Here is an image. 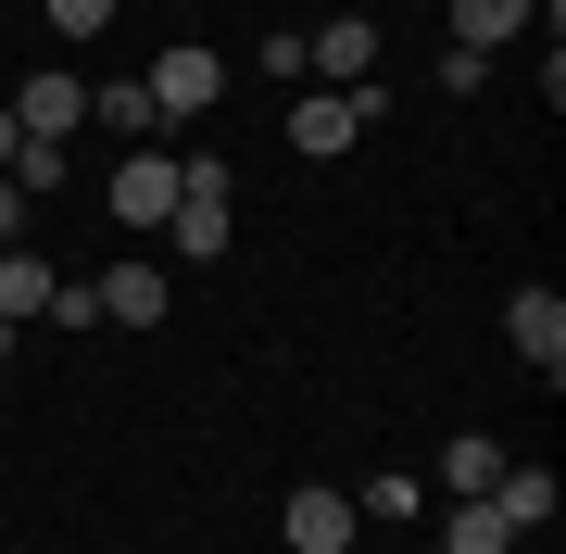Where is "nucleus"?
Here are the masks:
<instances>
[{
    "mask_svg": "<svg viewBox=\"0 0 566 554\" xmlns=\"http://www.w3.org/2000/svg\"><path fill=\"white\" fill-rule=\"evenodd\" d=\"M240 165L227 151H177V215H164V240H177V265H227V240H240Z\"/></svg>",
    "mask_w": 566,
    "mask_h": 554,
    "instance_id": "nucleus-1",
    "label": "nucleus"
},
{
    "mask_svg": "<svg viewBox=\"0 0 566 554\" xmlns=\"http://www.w3.org/2000/svg\"><path fill=\"white\" fill-rule=\"evenodd\" d=\"M102 202H114V227H126V240H151V227L177 215V151L126 139V151H114V177H102Z\"/></svg>",
    "mask_w": 566,
    "mask_h": 554,
    "instance_id": "nucleus-2",
    "label": "nucleus"
},
{
    "mask_svg": "<svg viewBox=\"0 0 566 554\" xmlns=\"http://www.w3.org/2000/svg\"><path fill=\"white\" fill-rule=\"evenodd\" d=\"M365 126H378V88H303V102H290V151L327 165V151H353Z\"/></svg>",
    "mask_w": 566,
    "mask_h": 554,
    "instance_id": "nucleus-3",
    "label": "nucleus"
},
{
    "mask_svg": "<svg viewBox=\"0 0 566 554\" xmlns=\"http://www.w3.org/2000/svg\"><path fill=\"white\" fill-rule=\"evenodd\" d=\"M214 102H227V51L177 39V51L151 63V114H164V126H189V114H214Z\"/></svg>",
    "mask_w": 566,
    "mask_h": 554,
    "instance_id": "nucleus-4",
    "label": "nucleus"
},
{
    "mask_svg": "<svg viewBox=\"0 0 566 554\" xmlns=\"http://www.w3.org/2000/svg\"><path fill=\"white\" fill-rule=\"evenodd\" d=\"M353 516H365V504L340 492V479H303L277 530H290V554H353Z\"/></svg>",
    "mask_w": 566,
    "mask_h": 554,
    "instance_id": "nucleus-5",
    "label": "nucleus"
},
{
    "mask_svg": "<svg viewBox=\"0 0 566 554\" xmlns=\"http://www.w3.org/2000/svg\"><path fill=\"white\" fill-rule=\"evenodd\" d=\"M88 290H102V328H151V315L177 303V278H164L151 252H126V265H114V278H88Z\"/></svg>",
    "mask_w": 566,
    "mask_h": 554,
    "instance_id": "nucleus-6",
    "label": "nucleus"
},
{
    "mask_svg": "<svg viewBox=\"0 0 566 554\" xmlns=\"http://www.w3.org/2000/svg\"><path fill=\"white\" fill-rule=\"evenodd\" d=\"M504 341H516V353H528V366H542V378H566V303H554L542 278H528L516 303H504Z\"/></svg>",
    "mask_w": 566,
    "mask_h": 554,
    "instance_id": "nucleus-7",
    "label": "nucleus"
},
{
    "mask_svg": "<svg viewBox=\"0 0 566 554\" xmlns=\"http://www.w3.org/2000/svg\"><path fill=\"white\" fill-rule=\"evenodd\" d=\"M365 63H378V13H327L303 39V76H365Z\"/></svg>",
    "mask_w": 566,
    "mask_h": 554,
    "instance_id": "nucleus-8",
    "label": "nucleus"
},
{
    "mask_svg": "<svg viewBox=\"0 0 566 554\" xmlns=\"http://www.w3.org/2000/svg\"><path fill=\"white\" fill-rule=\"evenodd\" d=\"M13 126H25V139H76V126H88V76H39V88H25V102H13Z\"/></svg>",
    "mask_w": 566,
    "mask_h": 554,
    "instance_id": "nucleus-9",
    "label": "nucleus"
},
{
    "mask_svg": "<svg viewBox=\"0 0 566 554\" xmlns=\"http://www.w3.org/2000/svg\"><path fill=\"white\" fill-rule=\"evenodd\" d=\"M491 479H504V441H491V429H453V441H441V504L491 492Z\"/></svg>",
    "mask_w": 566,
    "mask_h": 554,
    "instance_id": "nucleus-10",
    "label": "nucleus"
},
{
    "mask_svg": "<svg viewBox=\"0 0 566 554\" xmlns=\"http://www.w3.org/2000/svg\"><path fill=\"white\" fill-rule=\"evenodd\" d=\"M491 516H504L516 542H528V530H554V467H504V479H491Z\"/></svg>",
    "mask_w": 566,
    "mask_h": 554,
    "instance_id": "nucleus-11",
    "label": "nucleus"
},
{
    "mask_svg": "<svg viewBox=\"0 0 566 554\" xmlns=\"http://www.w3.org/2000/svg\"><path fill=\"white\" fill-rule=\"evenodd\" d=\"M88 126H114V139H151V76H102V88H88Z\"/></svg>",
    "mask_w": 566,
    "mask_h": 554,
    "instance_id": "nucleus-12",
    "label": "nucleus"
},
{
    "mask_svg": "<svg viewBox=\"0 0 566 554\" xmlns=\"http://www.w3.org/2000/svg\"><path fill=\"white\" fill-rule=\"evenodd\" d=\"M528 13H542V0H453V51H504Z\"/></svg>",
    "mask_w": 566,
    "mask_h": 554,
    "instance_id": "nucleus-13",
    "label": "nucleus"
},
{
    "mask_svg": "<svg viewBox=\"0 0 566 554\" xmlns=\"http://www.w3.org/2000/svg\"><path fill=\"white\" fill-rule=\"evenodd\" d=\"M441 554H516V530L491 516V492H465V504L441 516Z\"/></svg>",
    "mask_w": 566,
    "mask_h": 554,
    "instance_id": "nucleus-14",
    "label": "nucleus"
},
{
    "mask_svg": "<svg viewBox=\"0 0 566 554\" xmlns=\"http://www.w3.org/2000/svg\"><path fill=\"white\" fill-rule=\"evenodd\" d=\"M353 504H365V516H428V479H403V467H378V479H365Z\"/></svg>",
    "mask_w": 566,
    "mask_h": 554,
    "instance_id": "nucleus-15",
    "label": "nucleus"
},
{
    "mask_svg": "<svg viewBox=\"0 0 566 554\" xmlns=\"http://www.w3.org/2000/svg\"><path fill=\"white\" fill-rule=\"evenodd\" d=\"M39 315H51V328H102V290H88V278H51Z\"/></svg>",
    "mask_w": 566,
    "mask_h": 554,
    "instance_id": "nucleus-16",
    "label": "nucleus"
},
{
    "mask_svg": "<svg viewBox=\"0 0 566 554\" xmlns=\"http://www.w3.org/2000/svg\"><path fill=\"white\" fill-rule=\"evenodd\" d=\"M39 13H51V39H102V25H114V0H39Z\"/></svg>",
    "mask_w": 566,
    "mask_h": 554,
    "instance_id": "nucleus-17",
    "label": "nucleus"
},
{
    "mask_svg": "<svg viewBox=\"0 0 566 554\" xmlns=\"http://www.w3.org/2000/svg\"><path fill=\"white\" fill-rule=\"evenodd\" d=\"M13 240H25V189L0 177V252H13Z\"/></svg>",
    "mask_w": 566,
    "mask_h": 554,
    "instance_id": "nucleus-18",
    "label": "nucleus"
},
{
    "mask_svg": "<svg viewBox=\"0 0 566 554\" xmlns=\"http://www.w3.org/2000/svg\"><path fill=\"white\" fill-rule=\"evenodd\" d=\"M13 151H25V126H13V114H0V165H13Z\"/></svg>",
    "mask_w": 566,
    "mask_h": 554,
    "instance_id": "nucleus-19",
    "label": "nucleus"
},
{
    "mask_svg": "<svg viewBox=\"0 0 566 554\" xmlns=\"http://www.w3.org/2000/svg\"><path fill=\"white\" fill-rule=\"evenodd\" d=\"M13 353H25V328H0V366H13Z\"/></svg>",
    "mask_w": 566,
    "mask_h": 554,
    "instance_id": "nucleus-20",
    "label": "nucleus"
}]
</instances>
